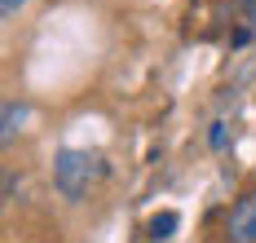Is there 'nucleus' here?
Wrapping results in <instances>:
<instances>
[{"instance_id":"7ed1b4c3","label":"nucleus","mask_w":256,"mask_h":243,"mask_svg":"<svg viewBox=\"0 0 256 243\" xmlns=\"http://www.w3.org/2000/svg\"><path fill=\"white\" fill-rule=\"evenodd\" d=\"M22 120H26V110L18 106V102H4V128H0V142H14V133H18Z\"/></svg>"},{"instance_id":"f257e3e1","label":"nucleus","mask_w":256,"mask_h":243,"mask_svg":"<svg viewBox=\"0 0 256 243\" xmlns=\"http://www.w3.org/2000/svg\"><path fill=\"white\" fill-rule=\"evenodd\" d=\"M98 177H102V160L88 155V150H62L58 164H53V182L66 199H84Z\"/></svg>"},{"instance_id":"39448f33","label":"nucleus","mask_w":256,"mask_h":243,"mask_svg":"<svg viewBox=\"0 0 256 243\" xmlns=\"http://www.w3.org/2000/svg\"><path fill=\"white\" fill-rule=\"evenodd\" d=\"M26 0H0V9H4V18H14V14H22Z\"/></svg>"},{"instance_id":"423d86ee","label":"nucleus","mask_w":256,"mask_h":243,"mask_svg":"<svg viewBox=\"0 0 256 243\" xmlns=\"http://www.w3.org/2000/svg\"><path fill=\"white\" fill-rule=\"evenodd\" d=\"M212 146H226V124H212Z\"/></svg>"},{"instance_id":"f03ea898","label":"nucleus","mask_w":256,"mask_h":243,"mask_svg":"<svg viewBox=\"0 0 256 243\" xmlns=\"http://www.w3.org/2000/svg\"><path fill=\"white\" fill-rule=\"evenodd\" d=\"M230 243H256V190L230 208Z\"/></svg>"},{"instance_id":"20e7f679","label":"nucleus","mask_w":256,"mask_h":243,"mask_svg":"<svg viewBox=\"0 0 256 243\" xmlns=\"http://www.w3.org/2000/svg\"><path fill=\"white\" fill-rule=\"evenodd\" d=\"M172 230H177V212H159L150 221V239H172Z\"/></svg>"}]
</instances>
